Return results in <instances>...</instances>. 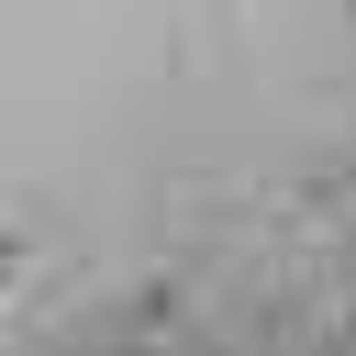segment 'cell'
Here are the masks:
<instances>
[{
	"mask_svg": "<svg viewBox=\"0 0 356 356\" xmlns=\"http://www.w3.org/2000/svg\"><path fill=\"white\" fill-rule=\"evenodd\" d=\"M22 267H33V234H11V222H0V300L22 289Z\"/></svg>",
	"mask_w": 356,
	"mask_h": 356,
	"instance_id": "6da1fadb",
	"label": "cell"
}]
</instances>
